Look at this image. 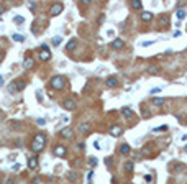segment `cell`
Segmentation results:
<instances>
[{
  "label": "cell",
  "instance_id": "1",
  "mask_svg": "<svg viewBox=\"0 0 187 184\" xmlns=\"http://www.w3.org/2000/svg\"><path fill=\"white\" fill-rule=\"evenodd\" d=\"M44 143H46V135L44 133H38L36 137H34L33 143H31V148H33V151H41L43 148H44Z\"/></svg>",
  "mask_w": 187,
  "mask_h": 184
},
{
  "label": "cell",
  "instance_id": "2",
  "mask_svg": "<svg viewBox=\"0 0 187 184\" xmlns=\"http://www.w3.org/2000/svg\"><path fill=\"white\" fill-rule=\"evenodd\" d=\"M51 87L53 89H58V91H61L62 87H64V84H66V81H64V77L62 76H54L53 79H51Z\"/></svg>",
  "mask_w": 187,
  "mask_h": 184
},
{
  "label": "cell",
  "instance_id": "3",
  "mask_svg": "<svg viewBox=\"0 0 187 184\" xmlns=\"http://www.w3.org/2000/svg\"><path fill=\"white\" fill-rule=\"evenodd\" d=\"M61 12H62V3H54V5L49 8V15H53V17L59 15Z\"/></svg>",
  "mask_w": 187,
  "mask_h": 184
},
{
  "label": "cell",
  "instance_id": "4",
  "mask_svg": "<svg viewBox=\"0 0 187 184\" xmlns=\"http://www.w3.org/2000/svg\"><path fill=\"white\" fill-rule=\"evenodd\" d=\"M66 148L62 146V145H58V146H54V155L56 156H59V158H62V156H66Z\"/></svg>",
  "mask_w": 187,
  "mask_h": 184
},
{
  "label": "cell",
  "instance_id": "5",
  "mask_svg": "<svg viewBox=\"0 0 187 184\" xmlns=\"http://www.w3.org/2000/svg\"><path fill=\"white\" fill-rule=\"evenodd\" d=\"M121 133H123V128H121L120 125H113V127L110 128V135H112V137H120Z\"/></svg>",
  "mask_w": 187,
  "mask_h": 184
},
{
  "label": "cell",
  "instance_id": "6",
  "mask_svg": "<svg viewBox=\"0 0 187 184\" xmlns=\"http://www.w3.org/2000/svg\"><path fill=\"white\" fill-rule=\"evenodd\" d=\"M62 107H64L66 110H74V109H76V102H74L72 99H66V100L62 102Z\"/></svg>",
  "mask_w": 187,
  "mask_h": 184
},
{
  "label": "cell",
  "instance_id": "7",
  "mask_svg": "<svg viewBox=\"0 0 187 184\" xmlns=\"http://www.w3.org/2000/svg\"><path fill=\"white\" fill-rule=\"evenodd\" d=\"M40 59L41 61H49V59H51V51H49V49H41L40 51Z\"/></svg>",
  "mask_w": 187,
  "mask_h": 184
},
{
  "label": "cell",
  "instance_id": "8",
  "mask_svg": "<svg viewBox=\"0 0 187 184\" xmlns=\"http://www.w3.org/2000/svg\"><path fill=\"white\" fill-rule=\"evenodd\" d=\"M105 84H107V87H117V85H118V79L115 77V76H110V77L105 81Z\"/></svg>",
  "mask_w": 187,
  "mask_h": 184
},
{
  "label": "cell",
  "instance_id": "9",
  "mask_svg": "<svg viewBox=\"0 0 187 184\" xmlns=\"http://www.w3.org/2000/svg\"><path fill=\"white\" fill-rule=\"evenodd\" d=\"M112 48H113V49H121V48H123V39L115 38L113 41H112Z\"/></svg>",
  "mask_w": 187,
  "mask_h": 184
},
{
  "label": "cell",
  "instance_id": "10",
  "mask_svg": "<svg viewBox=\"0 0 187 184\" xmlns=\"http://www.w3.org/2000/svg\"><path fill=\"white\" fill-rule=\"evenodd\" d=\"M28 168H30V169H36V168H38V159L34 156L28 158Z\"/></svg>",
  "mask_w": 187,
  "mask_h": 184
},
{
  "label": "cell",
  "instance_id": "11",
  "mask_svg": "<svg viewBox=\"0 0 187 184\" xmlns=\"http://www.w3.org/2000/svg\"><path fill=\"white\" fill-rule=\"evenodd\" d=\"M79 130H80V133H89V131H90V123H87V122L80 123L79 125Z\"/></svg>",
  "mask_w": 187,
  "mask_h": 184
},
{
  "label": "cell",
  "instance_id": "12",
  "mask_svg": "<svg viewBox=\"0 0 187 184\" xmlns=\"http://www.w3.org/2000/svg\"><path fill=\"white\" fill-rule=\"evenodd\" d=\"M18 91H20V89H18V85H17V81L8 84V92H10V94H17Z\"/></svg>",
  "mask_w": 187,
  "mask_h": 184
},
{
  "label": "cell",
  "instance_id": "13",
  "mask_svg": "<svg viewBox=\"0 0 187 184\" xmlns=\"http://www.w3.org/2000/svg\"><path fill=\"white\" fill-rule=\"evenodd\" d=\"M61 137H64V138H71V137H72V130H71L69 127L62 128V130H61Z\"/></svg>",
  "mask_w": 187,
  "mask_h": 184
},
{
  "label": "cell",
  "instance_id": "14",
  "mask_svg": "<svg viewBox=\"0 0 187 184\" xmlns=\"http://www.w3.org/2000/svg\"><path fill=\"white\" fill-rule=\"evenodd\" d=\"M176 17H177V20L180 21V20H184V18L187 17V12L184 10V8H179V10L176 12Z\"/></svg>",
  "mask_w": 187,
  "mask_h": 184
},
{
  "label": "cell",
  "instance_id": "15",
  "mask_svg": "<svg viewBox=\"0 0 187 184\" xmlns=\"http://www.w3.org/2000/svg\"><path fill=\"white\" fill-rule=\"evenodd\" d=\"M141 20H143V21H151V20H153V13L151 12H143L141 13Z\"/></svg>",
  "mask_w": 187,
  "mask_h": 184
},
{
  "label": "cell",
  "instance_id": "16",
  "mask_svg": "<svg viewBox=\"0 0 187 184\" xmlns=\"http://www.w3.org/2000/svg\"><path fill=\"white\" fill-rule=\"evenodd\" d=\"M130 150H131V148H130V145H128V143L120 145V153H121V155H128V153H130Z\"/></svg>",
  "mask_w": 187,
  "mask_h": 184
},
{
  "label": "cell",
  "instance_id": "17",
  "mask_svg": "<svg viewBox=\"0 0 187 184\" xmlns=\"http://www.w3.org/2000/svg\"><path fill=\"white\" fill-rule=\"evenodd\" d=\"M121 115H123V117H133V110L128 109V107H123V109H121Z\"/></svg>",
  "mask_w": 187,
  "mask_h": 184
},
{
  "label": "cell",
  "instance_id": "18",
  "mask_svg": "<svg viewBox=\"0 0 187 184\" xmlns=\"http://www.w3.org/2000/svg\"><path fill=\"white\" fill-rule=\"evenodd\" d=\"M166 104V100L161 97H153V105H158V107H161V105Z\"/></svg>",
  "mask_w": 187,
  "mask_h": 184
},
{
  "label": "cell",
  "instance_id": "19",
  "mask_svg": "<svg viewBox=\"0 0 187 184\" xmlns=\"http://www.w3.org/2000/svg\"><path fill=\"white\" fill-rule=\"evenodd\" d=\"M141 7H143V3H141L140 0H131V8H135V10H141Z\"/></svg>",
  "mask_w": 187,
  "mask_h": 184
},
{
  "label": "cell",
  "instance_id": "20",
  "mask_svg": "<svg viewBox=\"0 0 187 184\" xmlns=\"http://www.w3.org/2000/svg\"><path fill=\"white\" fill-rule=\"evenodd\" d=\"M12 39H13V41H18V43H21V41H25V36H23V35H17V33H15V35H12Z\"/></svg>",
  "mask_w": 187,
  "mask_h": 184
},
{
  "label": "cell",
  "instance_id": "21",
  "mask_svg": "<svg viewBox=\"0 0 187 184\" xmlns=\"http://www.w3.org/2000/svg\"><path fill=\"white\" fill-rule=\"evenodd\" d=\"M67 179H69L71 183H74V181H77V174L72 173V171H69V173H67Z\"/></svg>",
  "mask_w": 187,
  "mask_h": 184
},
{
  "label": "cell",
  "instance_id": "22",
  "mask_svg": "<svg viewBox=\"0 0 187 184\" xmlns=\"http://www.w3.org/2000/svg\"><path fill=\"white\" fill-rule=\"evenodd\" d=\"M31 66H33V61H31L30 58H25V61H23V67H27V69H30Z\"/></svg>",
  "mask_w": 187,
  "mask_h": 184
},
{
  "label": "cell",
  "instance_id": "23",
  "mask_svg": "<svg viewBox=\"0 0 187 184\" xmlns=\"http://www.w3.org/2000/svg\"><path fill=\"white\" fill-rule=\"evenodd\" d=\"M76 46H77V41H76V39H71V41L66 45V48H67V49H74Z\"/></svg>",
  "mask_w": 187,
  "mask_h": 184
},
{
  "label": "cell",
  "instance_id": "24",
  "mask_svg": "<svg viewBox=\"0 0 187 184\" xmlns=\"http://www.w3.org/2000/svg\"><path fill=\"white\" fill-rule=\"evenodd\" d=\"M125 169H127L128 173H131V171H133V163H131V161H128V163L125 164Z\"/></svg>",
  "mask_w": 187,
  "mask_h": 184
},
{
  "label": "cell",
  "instance_id": "25",
  "mask_svg": "<svg viewBox=\"0 0 187 184\" xmlns=\"http://www.w3.org/2000/svg\"><path fill=\"white\" fill-rule=\"evenodd\" d=\"M13 21H15V23H23V21H25V18H23V17H20V15H17V17H13Z\"/></svg>",
  "mask_w": 187,
  "mask_h": 184
},
{
  "label": "cell",
  "instance_id": "26",
  "mask_svg": "<svg viewBox=\"0 0 187 184\" xmlns=\"http://www.w3.org/2000/svg\"><path fill=\"white\" fill-rule=\"evenodd\" d=\"M158 71H159V69H158L156 66H151V67L148 69V72H149V74H158Z\"/></svg>",
  "mask_w": 187,
  "mask_h": 184
},
{
  "label": "cell",
  "instance_id": "27",
  "mask_svg": "<svg viewBox=\"0 0 187 184\" xmlns=\"http://www.w3.org/2000/svg\"><path fill=\"white\" fill-rule=\"evenodd\" d=\"M89 164H90V166H92V168H93V166H97V158H89Z\"/></svg>",
  "mask_w": 187,
  "mask_h": 184
},
{
  "label": "cell",
  "instance_id": "28",
  "mask_svg": "<svg viewBox=\"0 0 187 184\" xmlns=\"http://www.w3.org/2000/svg\"><path fill=\"white\" fill-rule=\"evenodd\" d=\"M61 41H62V39H61V36H54V38H53V45H54V46H58Z\"/></svg>",
  "mask_w": 187,
  "mask_h": 184
},
{
  "label": "cell",
  "instance_id": "29",
  "mask_svg": "<svg viewBox=\"0 0 187 184\" xmlns=\"http://www.w3.org/2000/svg\"><path fill=\"white\" fill-rule=\"evenodd\" d=\"M36 123L40 125V127H43V125H46V122H44V118H38V120H36Z\"/></svg>",
  "mask_w": 187,
  "mask_h": 184
},
{
  "label": "cell",
  "instance_id": "30",
  "mask_svg": "<svg viewBox=\"0 0 187 184\" xmlns=\"http://www.w3.org/2000/svg\"><path fill=\"white\" fill-rule=\"evenodd\" d=\"M5 184H17V179H15V177H10V179H7Z\"/></svg>",
  "mask_w": 187,
  "mask_h": 184
},
{
  "label": "cell",
  "instance_id": "31",
  "mask_svg": "<svg viewBox=\"0 0 187 184\" xmlns=\"http://www.w3.org/2000/svg\"><path fill=\"white\" fill-rule=\"evenodd\" d=\"M153 43H154V41H145V43H141V46H143V48H146V46H151Z\"/></svg>",
  "mask_w": 187,
  "mask_h": 184
},
{
  "label": "cell",
  "instance_id": "32",
  "mask_svg": "<svg viewBox=\"0 0 187 184\" xmlns=\"http://www.w3.org/2000/svg\"><path fill=\"white\" fill-rule=\"evenodd\" d=\"M17 85H18V89H23V87H25V82H23V81H17Z\"/></svg>",
  "mask_w": 187,
  "mask_h": 184
},
{
  "label": "cell",
  "instance_id": "33",
  "mask_svg": "<svg viewBox=\"0 0 187 184\" xmlns=\"http://www.w3.org/2000/svg\"><path fill=\"white\" fill-rule=\"evenodd\" d=\"M158 92H161V87H154V89H151V94H158Z\"/></svg>",
  "mask_w": 187,
  "mask_h": 184
},
{
  "label": "cell",
  "instance_id": "34",
  "mask_svg": "<svg viewBox=\"0 0 187 184\" xmlns=\"http://www.w3.org/2000/svg\"><path fill=\"white\" fill-rule=\"evenodd\" d=\"M159 130H167L166 125H162V127H158V128H154V131H159Z\"/></svg>",
  "mask_w": 187,
  "mask_h": 184
},
{
  "label": "cell",
  "instance_id": "35",
  "mask_svg": "<svg viewBox=\"0 0 187 184\" xmlns=\"http://www.w3.org/2000/svg\"><path fill=\"white\" fill-rule=\"evenodd\" d=\"M28 7H30V8H31V10H33V8H36V5H34L33 2H28Z\"/></svg>",
  "mask_w": 187,
  "mask_h": 184
},
{
  "label": "cell",
  "instance_id": "36",
  "mask_svg": "<svg viewBox=\"0 0 187 184\" xmlns=\"http://www.w3.org/2000/svg\"><path fill=\"white\" fill-rule=\"evenodd\" d=\"M149 151H151L149 148H145V150H143V155H149Z\"/></svg>",
  "mask_w": 187,
  "mask_h": 184
},
{
  "label": "cell",
  "instance_id": "37",
  "mask_svg": "<svg viewBox=\"0 0 187 184\" xmlns=\"http://www.w3.org/2000/svg\"><path fill=\"white\" fill-rule=\"evenodd\" d=\"M3 12H5V7H3V5H0V15H2Z\"/></svg>",
  "mask_w": 187,
  "mask_h": 184
},
{
  "label": "cell",
  "instance_id": "38",
  "mask_svg": "<svg viewBox=\"0 0 187 184\" xmlns=\"http://www.w3.org/2000/svg\"><path fill=\"white\" fill-rule=\"evenodd\" d=\"M5 84V82H3V77H2V76H0V87H2V85Z\"/></svg>",
  "mask_w": 187,
  "mask_h": 184
},
{
  "label": "cell",
  "instance_id": "39",
  "mask_svg": "<svg viewBox=\"0 0 187 184\" xmlns=\"http://www.w3.org/2000/svg\"><path fill=\"white\" fill-rule=\"evenodd\" d=\"M184 151H186V153H187V145H186V146H184Z\"/></svg>",
  "mask_w": 187,
  "mask_h": 184
},
{
  "label": "cell",
  "instance_id": "40",
  "mask_svg": "<svg viewBox=\"0 0 187 184\" xmlns=\"http://www.w3.org/2000/svg\"><path fill=\"white\" fill-rule=\"evenodd\" d=\"M0 184H2V181H0Z\"/></svg>",
  "mask_w": 187,
  "mask_h": 184
}]
</instances>
